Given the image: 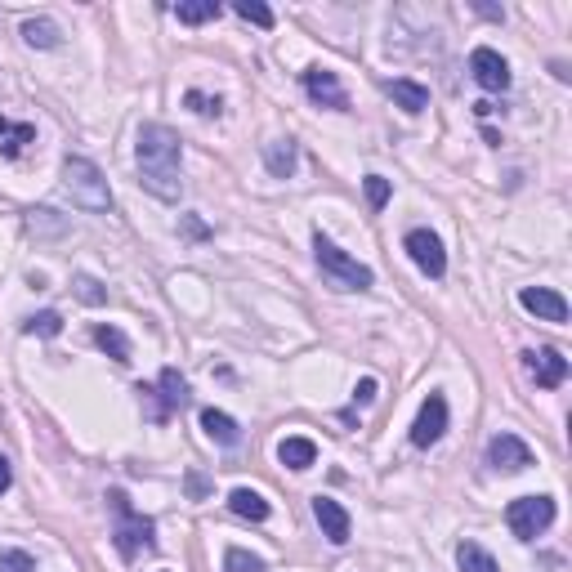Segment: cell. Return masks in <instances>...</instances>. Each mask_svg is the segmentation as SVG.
<instances>
[{
  "label": "cell",
  "mask_w": 572,
  "mask_h": 572,
  "mask_svg": "<svg viewBox=\"0 0 572 572\" xmlns=\"http://www.w3.org/2000/svg\"><path fill=\"white\" fill-rule=\"evenodd\" d=\"M135 157H139V184L148 188L157 202H179L184 193V143L170 126H143L139 130V143H135Z\"/></svg>",
  "instance_id": "obj_1"
},
{
  "label": "cell",
  "mask_w": 572,
  "mask_h": 572,
  "mask_svg": "<svg viewBox=\"0 0 572 572\" xmlns=\"http://www.w3.org/2000/svg\"><path fill=\"white\" fill-rule=\"evenodd\" d=\"M108 510H112V546H117L121 559H135V555H143V550L157 546V537H152V532H157L152 528V519L148 514H139L121 488L108 492Z\"/></svg>",
  "instance_id": "obj_2"
},
{
  "label": "cell",
  "mask_w": 572,
  "mask_h": 572,
  "mask_svg": "<svg viewBox=\"0 0 572 572\" xmlns=\"http://www.w3.org/2000/svg\"><path fill=\"white\" fill-rule=\"evenodd\" d=\"M63 188H68V197L81 211H90V215L112 211V188L90 157H63Z\"/></svg>",
  "instance_id": "obj_3"
},
{
  "label": "cell",
  "mask_w": 572,
  "mask_h": 572,
  "mask_svg": "<svg viewBox=\"0 0 572 572\" xmlns=\"http://www.w3.org/2000/svg\"><path fill=\"white\" fill-rule=\"evenodd\" d=\"M313 255H318V269L336 286H345V291H367V286L376 282V273H371L367 264H358L354 255L340 251L327 233H313Z\"/></svg>",
  "instance_id": "obj_4"
},
{
  "label": "cell",
  "mask_w": 572,
  "mask_h": 572,
  "mask_svg": "<svg viewBox=\"0 0 572 572\" xmlns=\"http://www.w3.org/2000/svg\"><path fill=\"white\" fill-rule=\"evenodd\" d=\"M505 523L519 541H532L555 523V497H519L505 505Z\"/></svg>",
  "instance_id": "obj_5"
},
{
  "label": "cell",
  "mask_w": 572,
  "mask_h": 572,
  "mask_svg": "<svg viewBox=\"0 0 572 572\" xmlns=\"http://www.w3.org/2000/svg\"><path fill=\"white\" fill-rule=\"evenodd\" d=\"M403 246H407L412 264L425 273V278H443V273H447V251H443V242H438V233H429V228H412Z\"/></svg>",
  "instance_id": "obj_6"
},
{
  "label": "cell",
  "mask_w": 572,
  "mask_h": 572,
  "mask_svg": "<svg viewBox=\"0 0 572 572\" xmlns=\"http://www.w3.org/2000/svg\"><path fill=\"white\" fill-rule=\"evenodd\" d=\"M523 367H528V376L537 380L541 389H559L568 380V358L559 354V349H528Z\"/></svg>",
  "instance_id": "obj_7"
},
{
  "label": "cell",
  "mask_w": 572,
  "mask_h": 572,
  "mask_svg": "<svg viewBox=\"0 0 572 572\" xmlns=\"http://www.w3.org/2000/svg\"><path fill=\"white\" fill-rule=\"evenodd\" d=\"M470 72H474V81H479L483 90H492V94L510 90V63H505L497 50H488V45H479V50L470 54Z\"/></svg>",
  "instance_id": "obj_8"
},
{
  "label": "cell",
  "mask_w": 572,
  "mask_h": 572,
  "mask_svg": "<svg viewBox=\"0 0 572 572\" xmlns=\"http://www.w3.org/2000/svg\"><path fill=\"white\" fill-rule=\"evenodd\" d=\"M488 465H492V470H501V474H519V470H528V465H532V452H528L523 438L497 434L488 443Z\"/></svg>",
  "instance_id": "obj_9"
},
{
  "label": "cell",
  "mask_w": 572,
  "mask_h": 572,
  "mask_svg": "<svg viewBox=\"0 0 572 572\" xmlns=\"http://www.w3.org/2000/svg\"><path fill=\"white\" fill-rule=\"evenodd\" d=\"M304 90H309V99H313V103H322V108L349 112V94H345V85H340V76H336V72H327V68H309V72H304Z\"/></svg>",
  "instance_id": "obj_10"
},
{
  "label": "cell",
  "mask_w": 572,
  "mask_h": 572,
  "mask_svg": "<svg viewBox=\"0 0 572 572\" xmlns=\"http://www.w3.org/2000/svg\"><path fill=\"white\" fill-rule=\"evenodd\" d=\"M443 429H447V398L429 394L421 403V416H416V425H412V443L416 447H434L438 438H443Z\"/></svg>",
  "instance_id": "obj_11"
},
{
  "label": "cell",
  "mask_w": 572,
  "mask_h": 572,
  "mask_svg": "<svg viewBox=\"0 0 572 572\" xmlns=\"http://www.w3.org/2000/svg\"><path fill=\"white\" fill-rule=\"evenodd\" d=\"M519 304L528 313H537L541 322H555V327H559V322H568V300L559 291H550V286H523Z\"/></svg>",
  "instance_id": "obj_12"
},
{
  "label": "cell",
  "mask_w": 572,
  "mask_h": 572,
  "mask_svg": "<svg viewBox=\"0 0 572 572\" xmlns=\"http://www.w3.org/2000/svg\"><path fill=\"white\" fill-rule=\"evenodd\" d=\"M313 519L322 523V537H327L331 546H345V541H349V510L340 501L313 497Z\"/></svg>",
  "instance_id": "obj_13"
},
{
  "label": "cell",
  "mask_w": 572,
  "mask_h": 572,
  "mask_svg": "<svg viewBox=\"0 0 572 572\" xmlns=\"http://www.w3.org/2000/svg\"><path fill=\"white\" fill-rule=\"evenodd\" d=\"M157 389H161V421H170V412H179L188 403V380L175 367H166L157 376Z\"/></svg>",
  "instance_id": "obj_14"
},
{
  "label": "cell",
  "mask_w": 572,
  "mask_h": 572,
  "mask_svg": "<svg viewBox=\"0 0 572 572\" xmlns=\"http://www.w3.org/2000/svg\"><path fill=\"white\" fill-rule=\"evenodd\" d=\"M278 461L286 465V470H309L313 461H318V447H313V438H282L278 443Z\"/></svg>",
  "instance_id": "obj_15"
},
{
  "label": "cell",
  "mask_w": 572,
  "mask_h": 572,
  "mask_svg": "<svg viewBox=\"0 0 572 572\" xmlns=\"http://www.w3.org/2000/svg\"><path fill=\"white\" fill-rule=\"evenodd\" d=\"M264 166H269L273 179H291V175H295V143H291V139L264 143Z\"/></svg>",
  "instance_id": "obj_16"
},
{
  "label": "cell",
  "mask_w": 572,
  "mask_h": 572,
  "mask_svg": "<svg viewBox=\"0 0 572 572\" xmlns=\"http://www.w3.org/2000/svg\"><path fill=\"white\" fill-rule=\"evenodd\" d=\"M202 429H206V438H215L219 447H233L237 438H242V429H237L233 416L215 412V407H206V412H202Z\"/></svg>",
  "instance_id": "obj_17"
},
{
  "label": "cell",
  "mask_w": 572,
  "mask_h": 572,
  "mask_svg": "<svg viewBox=\"0 0 572 572\" xmlns=\"http://www.w3.org/2000/svg\"><path fill=\"white\" fill-rule=\"evenodd\" d=\"M228 505H233V514H242V519H251V523L269 519V501H264L260 492H251V488H233L228 492Z\"/></svg>",
  "instance_id": "obj_18"
},
{
  "label": "cell",
  "mask_w": 572,
  "mask_h": 572,
  "mask_svg": "<svg viewBox=\"0 0 572 572\" xmlns=\"http://www.w3.org/2000/svg\"><path fill=\"white\" fill-rule=\"evenodd\" d=\"M389 94H394V103L403 112H425L429 108V90H425V85L403 81V76H398V81H389Z\"/></svg>",
  "instance_id": "obj_19"
},
{
  "label": "cell",
  "mask_w": 572,
  "mask_h": 572,
  "mask_svg": "<svg viewBox=\"0 0 572 572\" xmlns=\"http://www.w3.org/2000/svg\"><path fill=\"white\" fill-rule=\"evenodd\" d=\"M94 345L103 349V354H108L112 362H121V367H126L130 362V340L121 336L117 327H108V322H103V327H94Z\"/></svg>",
  "instance_id": "obj_20"
},
{
  "label": "cell",
  "mask_w": 572,
  "mask_h": 572,
  "mask_svg": "<svg viewBox=\"0 0 572 572\" xmlns=\"http://www.w3.org/2000/svg\"><path fill=\"white\" fill-rule=\"evenodd\" d=\"M23 41L32 45V50H54L63 36H59V27H54L50 18H27V23H23Z\"/></svg>",
  "instance_id": "obj_21"
},
{
  "label": "cell",
  "mask_w": 572,
  "mask_h": 572,
  "mask_svg": "<svg viewBox=\"0 0 572 572\" xmlns=\"http://www.w3.org/2000/svg\"><path fill=\"white\" fill-rule=\"evenodd\" d=\"M456 564H461V572H497V559H492L479 541H461V546H456Z\"/></svg>",
  "instance_id": "obj_22"
},
{
  "label": "cell",
  "mask_w": 572,
  "mask_h": 572,
  "mask_svg": "<svg viewBox=\"0 0 572 572\" xmlns=\"http://www.w3.org/2000/svg\"><path fill=\"white\" fill-rule=\"evenodd\" d=\"M36 139V126H14L9 117H0V148H5V157H18L23 152V143H32Z\"/></svg>",
  "instance_id": "obj_23"
},
{
  "label": "cell",
  "mask_w": 572,
  "mask_h": 572,
  "mask_svg": "<svg viewBox=\"0 0 572 572\" xmlns=\"http://www.w3.org/2000/svg\"><path fill=\"white\" fill-rule=\"evenodd\" d=\"M219 14H224V9H219V0H188V5L175 9V18H179V23H188V27L211 23V18H219Z\"/></svg>",
  "instance_id": "obj_24"
},
{
  "label": "cell",
  "mask_w": 572,
  "mask_h": 572,
  "mask_svg": "<svg viewBox=\"0 0 572 572\" xmlns=\"http://www.w3.org/2000/svg\"><path fill=\"white\" fill-rule=\"evenodd\" d=\"M23 331H27V336H45V340H54V336L63 331V313H54V309L32 313V318L23 322Z\"/></svg>",
  "instance_id": "obj_25"
},
{
  "label": "cell",
  "mask_w": 572,
  "mask_h": 572,
  "mask_svg": "<svg viewBox=\"0 0 572 572\" xmlns=\"http://www.w3.org/2000/svg\"><path fill=\"white\" fill-rule=\"evenodd\" d=\"M224 572H269V568H264V559H255L251 550L233 546V550L224 555Z\"/></svg>",
  "instance_id": "obj_26"
},
{
  "label": "cell",
  "mask_w": 572,
  "mask_h": 572,
  "mask_svg": "<svg viewBox=\"0 0 572 572\" xmlns=\"http://www.w3.org/2000/svg\"><path fill=\"white\" fill-rule=\"evenodd\" d=\"M233 9L246 18V23H255V27H273V9H269V5H260V0H237Z\"/></svg>",
  "instance_id": "obj_27"
},
{
  "label": "cell",
  "mask_w": 572,
  "mask_h": 572,
  "mask_svg": "<svg viewBox=\"0 0 572 572\" xmlns=\"http://www.w3.org/2000/svg\"><path fill=\"white\" fill-rule=\"evenodd\" d=\"M389 179H380V175H367V206L371 211H385V202H389Z\"/></svg>",
  "instance_id": "obj_28"
},
{
  "label": "cell",
  "mask_w": 572,
  "mask_h": 572,
  "mask_svg": "<svg viewBox=\"0 0 572 572\" xmlns=\"http://www.w3.org/2000/svg\"><path fill=\"white\" fill-rule=\"evenodd\" d=\"M0 572H36V559L27 550H5L0 555Z\"/></svg>",
  "instance_id": "obj_29"
},
{
  "label": "cell",
  "mask_w": 572,
  "mask_h": 572,
  "mask_svg": "<svg viewBox=\"0 0 572 572\" xmlns=\"http://www.w3.org/2000/svg\"><path fill=\"white\" fill-rule=\"evenodd\" d=\"M184 103L197 112V117H219V99H206L202 90H188V94H184Z\"/></svg>",
  "instance_id": "obj_30"
},
{
  "label": "cell",
  "mask_w": 572,
  "mask_h": 572,
  "mask_svg": "<svg viewBox=\"0 0 572 572\" xmlns=\"http://www.w3.org/2000/svg\"><path fill=\"white\" fill-rule=\"evenodd\" d=\"M76 295H81L85 304H103V300H108V291H103L94 278H76Z\"/></svg>",
  "instance_id": "obj_31"
},
{
  "label": "cell",
  "mask_w": 572,
  "mask_h": 572,
  "mask_svg": "<svg viewBox=\"0 0 572 572\" xmlns=\"http://www.w3.org/2000/svg\"><path fill=\"white\" fill-rule=\"evenodd\" d=\"M32 219H27V228H50V233H63V219H54V211H27Z\"/></svg>",
  "instance_id": "obj_32"
},
{
  "label": "cell",
  "mask_w": 572,
  "mask_h": 572,
  "mask_svg": "<svg viewBox=\"0 0 572 572\" xmlns=\"http://www.w3.org/2000/svg\"><path fill=\"white\" fill-rule=\"evenodd\" d=\"M376 389H380V385H376V380H371V376H367V380H358L354 398H358V403H371V398H376Z\"/></svg>",
  "instance_id": "obj_33"
},
{
  "label": "cell",
  "mask_w": 572,
  "mask_h": 572,
  "mask_svg": "<svg viewBox=\"0 0 572 572\" xmlns=\"http://www.w3.org/2000/svg\"><path fill=\"white\" fill-rule=\"evenodd\" d=\"M184 233H188V237H206V233H211V228H206L197 215H188V219H184Z\"/></svg>",
  "instance_id": "obj_34"
},
{
  "label": "cell",
  "mask_w": 572,
  "mask_h": 572,
  "mask_svg": "<svg viewBox=\"0 0 572 572\" xmlns=\"http://www.w3.org/2000/svg\"><path fill=\"white\" fill-rule=\"evenodd\" d=\"M9 483H14V470H9V456H0V492H9Z\"/></svg>",
  "instance_id": "obj_35"
},
{
  "label": "cell",
  "mask_w": 572,
  "mask_h": 572,
  "mask_svg": "<svg viewBox=\"0 0 572 572\" xmlns=\"http://www.w3.org/2000/svg\"><path fill=\"white\" fill-rule=\"evenodd\" d=\"M188 492H193V497H206V479H202V474H188Z\"/></svg>",
  "instance_id": "obj_36"
},
{
  "label": "cell",
  "mask_w": 572,
  "mask_h": 572,
  "mask_svg": "<svg viewBox=\"0 0 572 572\" xmlns=\"http://www.w3.org/2000/svg\"><path fill=\"white\" fill-rule=\"evenodd\" d=\"M474 9H479V14H483V18H492V23H501V18H505V14H501V9H492V5H474Z\"/></svg>",
  "instance_id": "obj_37"
}]
</instances>
